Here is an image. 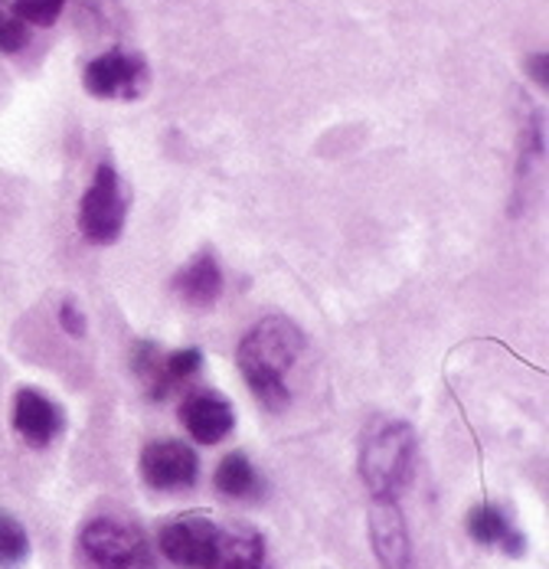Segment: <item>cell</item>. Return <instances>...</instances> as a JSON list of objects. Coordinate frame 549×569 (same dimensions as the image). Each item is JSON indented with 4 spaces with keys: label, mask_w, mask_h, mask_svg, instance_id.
<instances>
[{
    "label": "cell",
    "mask_w": 549,
    "mask_h": 569,
    "mask_svg": "<svg viewBox=\"0 0 549 569\" xmlns=\"http://www.w3.org/2000/svg\"><path fill=\"white\" fill-rule=\"evenodd\" d=\"M180 422H183V429L190 432L193 442H200V446H217V442H222V439L232 432L236 412H232V406H229L220 393L200 390V393H190V397L183 399V406H180Z\"/></svg>",
    "instance_id": "9"
},
{
    "label": "cell",
    "mask_w": 549,
    "mask_h": 569,
    "mask_svg": "<svg viewBox=\"0 0 549 569\" xmlns=\"http://www.w3.org/2000/svg\"><path fill=\"white\" fill-rule=\"evenodd\" d=\"M200 475V458L190 446L177 439H161L144 446L141 452V478L158 491H180L190 488Z\"/></svg>",
    "instance_id": "7"
},
{
    "label": "cell",
    "mask_w": 549,
    "mask_h": 569,
    "mask_svg": "<svg viewBox=\"0 0 549 569\" xmlns=\"http://www.w3.org/2000/svg\"><path fill=\"white\" fill-rule=\"evenodd\" d=\"M305 350V335L298 331L295 321L269 315L259 325L249 328V335L239 341L236 363L242 370V380L256 399L269 409H281L288 402V370Z\"/></svg>",
    "instance_id": "1"
},
{
    "label": "cell",
    "mask_w": 549,
    "mask_h": 569,
    "mask_svg": "<svg viewBox=\"0 0 549 569\" xmlns=\"http://www.w3.org/2000/svg\"><path fill=\"white\" fill-rule=\"evenodd\" d=\"M220 547V527L203 513H187L161 527V553L180 569H210Z\"/></svg>",
    "instance_id": "5"
},
{
    "label": "cell",
    "mask_w": 549,
    "mask_h": 569,
    "mask_svg": "<svg viewBox=\"0 0 549 569\" xmlns=\"http://www.w3.org/2000/svg\"><path fill=\"white\" fill-rule=\"evenodd\" d=\"M547 66H549L547 53H537V57L527 59V69H530V76L537 79V86H547Z\"/></svg>",
    "instance_id": "20"
},
{
    "label": "cell",
    "mask_w": 549,
    "mask_h": 569,
    "mask_svg": "<svg viewBox=\"0 0 549 569\" xmlns=\"http://www.w3.org/2000/svg\"><path fill=\"white\" fill-rule=\"evenodd\" d=\"M200 363H203V353H200L197 347H183V350H173V353H167L164 357L167 383H170V387H177V383L190 380V377L200 370Z\"/></svg>",
    "instance_id": "16"
},
{
    "label": "cell",
    "mask_w": 549,
    "mask_h": 569,
    "mask_svg": "<svg viewBox=\"0 0 549 569\" xmlns=\"http://www.w3.org/2000/svg\"><path fill=\"white\" fill-rule=\"evenodd\" d=\"M79 547L96 569H138L148 563L144 533L118 517H96L82 527Z\"/></svg>",
    "instance_id": "3"
},
{
    "label": "cell",
    "mask_w": 549,
    "mask_h": 569,
    "mask_svg": "<svg viewBox=\"0 0 549 569\" xmlns=\"http://www.w3.org/2000/svg\"><path fill=\"white\" fill-rule=\"evenodd\" d=\"M468 533L485 547H495V543L503 547V540L513 533V527H510L507 513L500 511L497 505H478L475 511L468 513Z\"/></svg>",
    "instance_id": "14"
},
{
    "label": "cell",
    "mask_w": 549,
    "mask_h": 569,
    "mask_svg": "<svg viewBox=\"0 0 549 569\" xmlns=\"http://www.w3.org/2000/svg\"><path fill=\"white\" fill-rule=\"evenodd\" d=\"M62 7H66V0H13V13L33 27H50L62 13Z\"/></svg>",
    "instance_id": "17"
},
{
    "label": "cell",
    "mask_w": 549,
    "mask_h": 569,
    "mask_svg": "<svg viewBox=\"0 0 549 569\" xmlns=\"http://www.w3.org/2000/svg\"><path fill=\"white\" fill-rule=\"evenodd\" d=\"M210 569H266V540L252 527H226L220 530L217 560Z\"/></svg>",
    "instance_id": "12"
},
{
    "label": "cell",
    "mask_w": 549,
    "mask_h": 569,
    "mask_svg": "<svg viewBox=\"0 0 549 569\" xmlns=\"http://www.w3.org/2000/svg\"><path fill=\"white\" fill-rule=\"evenodd\" d=\"M177 295L190 305V308H210L222 295V269L213 252H200L193 256L173 279Z\"/></svg>",
    "instance_id": "11"
},
{
    "label": "cell",
    "mask_w": 549,
    "mask_h": 569,
    "mask_svg": "<svg viewBox=\"0 0 549 569\" xmlns=\"http://www.w3.org/2000/svg\"><path fill=\"white\" fill-rule=\"evenodd\" d=\"M13 429L20 432L23 442L43 449L62 429V409L50 397H43L40 390L27 387L13 399Z\"/></svg>",
    "instance_id": "10"
},
{
    "label": "cell",
    "mask_w": 549,
    "mask_h": 569,
    "mask_svg": "<svg viewBox=\"0 0 549 569\" xmlns=\"http://www.w3.org/2000/svg\"><path fill=\"white\" fill-rule=\"evenodd\" d=\"M217 491L226 498H249L259 491V475L242 452H229L217 468Z\"/></svg>",
    "instance_id": "13"
},
{
    "label": "cell",
    "mask_w": 549,
    "mask_h": 569,
    "mask_svg": "<svg viewBox=\"0 0 549 569\" xmlns=\"http://www.w3.org/2000/svg\"><path fill=\"white\" fill-rule=\"evenodd\" d=\"M370 540L380 569H416L412 563V540L406 530V517L399 501H373L370 505Z\"/></svg>",
    "instance_id": "8"
},
{
    "label": "cell",
    "mask_w": 549,
    "mask_h": 569,
    "mask_svg": "<svg viewBox=\"0 0 549 569\" xmlns=\"http://www.w3.org/2000/svg\"><path fill=\"white\" fill-rule=\"evenodd\" d=\"M30 553V540L27 530L20 527L17 517L0 511V569L20 567Z\"/></svg>",
    "instance_id": "15"
},
{
    "label": "cell",
    "mask_w": 549,
    "mask_h": 569,
    "mask_svg": "<svg viewBox=\"0 0 549 569\" xmlns=\"http://www.w3.org/2000/svg\"><path fill=\"white\" fill-rule=\"evenodd\" d=\"M30 43L27 23L0 3V53H20Z\"/></svg>",
    "instance_id": "18"
},
{
    "label": "cell",
    "mask_w": 549,
    "mask_h": 569,
    "mask_svg": "<svg viewBox=\"0 0 549 569\" xmlns=\"http://www.w3.org/2000/svg\"><path fill=\"white\" fill-rule=\"evenodd\" d=\"M416 465V432L402 419L377 416L360 446V478L373 501H399Z\"/></svg>",
    "instance_id": "2"
},
{
    "label": "cell",
    "mask_w": 549,
    "mask_h": 569,
    "mask_svg": "<svg viewBox=\"0 0 549 569\" xmlns=\"http://www.w3.org/2000/svg\"><path fill=\"white\" fill-rule=\"evenodd\" d=\"M124 213H128V203H124V190H121L118 173L111 164H99L89 190L79 200L82 236L96 246H109L124 229Z\"/></svg>",
    "instance_id": "4"
},
{
    "label": "cell",
    "mask_w": 549,
    "mask_h": 569,
    "mask_svg": "<svg viewBox=\"0 0 549 569\" xmlns=\"http://www.w3.org/2000/svg\"><path fill=\"white\" fill-rule=\"evenodd\" d=\"M59 325H62V331L69 338H82L86 335V318H82V311L72 301H62L59 305Z\"/></svg>",
    "instance_id": "19"
},
{
    "label": "cell",
    "mask_w": 549,
    "mask_h": 569,
    "mask_svg": "<svg viewBox=\"0 0 549 569\" xmlns=\"http://www.w3.org/2000/svg\"><path fill=\"white\" fill-rule=\"evenodd\" d=\"M82 82L96 99H138L148 82V66L134 53L111 50L86 66Z\"/></svg>",
    "instance_id": "6"
}]
</instances>
